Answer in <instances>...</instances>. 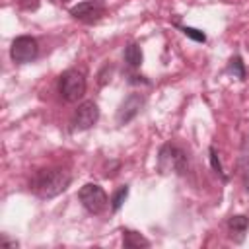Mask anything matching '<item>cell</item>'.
Listing matches in <instances>:
<instances>
[{"mask_svg":"<svg viewBox=\"0 0 249 249\" xmlns=\"http://www.w3.org/2000/svg\"><path fill=\"white\" fill-rule=\"evenodd\" d=\"M124 60H126L128 66H132V68H136V66L142 64V51H140V47H138L136 43H130V45L124 49Z\"/></svg>","mask_w":249,"mask_h":249,"instance_id":"obj_11","label":"cell"},{"mask_svg":"<svg viewBox=\"0 0 249 249\" xmlns=\"http://www.w3.org/2000/svg\"><path fill=\"white\" fill-rule=\"evenodd\" d=\"M70 173L66 169H43L33 179V191L43 198H53L60 195L70 185Z\"/></svg>","mask_w":249,"mask_h":249,"instance_id":"obj_1","label":"cell"},{"mask_svg":"<svg viewBox=\"0 0 249 249\" xmlns=\"http://www.w3.org/2000/svg\"><path fill=\"white\" fill-rule=\"evenodd\" d=\"M126 196H128V187L124 185V187H121V189L113 195V198H111V208H113V210H119V208L123 206V202L126 200Z\"/></svg>","mask_w":249,"mask_h":249,"instance_id":"obj_12","label":"cell"},{"mask_svg":"<svg viewBox=\"0 0 249 249\" xmlns=\"http://www.w3.org/2000/svg\"><path fill=\"white\" fill-rule=\"evenodd\" d=\"M208 154H210V165H212V169H214L222 179H226V173H224V169H222V163H220V158H218L216 148L212 146V148L208 150Z\"/></svg>","mask_w":249,"mask_h":249,"instance_id":"obj_14","label":"cell"},{"mask_svg":"<svg viewBox=\"0 0 249 249\" xmlns=\"http://www.w3.org/2000/svg\"><path fill=\"white\" fill-rule=\"evenodd\" d=\"M183 33H185L187 37H191V39L198 41V43H204V41H206V35H204L202 31L195 29V27H183Z\"/></svg>","mask_w":249,"mask_h":249,"instance_id":"obj_15","label":"cell"},{"mask_svg":"<svg viewBox=\"0 0 249 249\" xmlns=\"http://www.w3.org/2000/svg\"><path fill=\"white\" fill-rule=\"evenodd\" d=\"M70 14L80 21L93 23L105 14V4L101 0H86V2H80L74 8H70Z\"/></svg>","mask_w":249,"mask_h":249,"instance_id":"obj_6","label":"cell"},{"mask_svg":"<svg viewBox=\"0 0 249 249\" xmlns=\"http://www.w3.org/2000/svg\"><path fill=\"white\" fill-rule=\"evenodd\" d=\"M2 247H4V249H16V247H18V241H12V239H8L6 235H2Z\"/></svg>","mask_w":249,"mask_h":249,"instance_id":"obj_17","label":"cell"},{"mask_svg":"<svg viewBox=\"0 0 249 249\" xmlns=\"http://www.w3.org/2000/svg\"><path fill=\"white\" fill-rule=\"evenodd\" d=\"M97 117H99L97 105L93 101H84L74 113V126L78 130H86L97 123Z\"/></svg>","mask_w":249,"mask_h":249,"instance_id":"obj_7","label":"cell"},{"mask_svg":"<svg viewBox=\"0 0 249 249\" xmlns=\"http://www.w3.org/2000/svg\"><path fill=\"white\" fill-rule=\"evenodd\" d=\"M241 179H243V187L249 193V160H243L241 161Z\"/></svg>","mask_w":249,"mask_h":249,"instance_id":"obj_16","label":"cell"},{"mask_svg":"<svg viewBox=\"0 0 249 249\" xmlns=\"http://www.w3.org/2000/svg\"><path fill=\"white\" fill-rule=\"evenodd\" d=\"M78 196H80V202L84 204V208H86L88 212H91V214H101V212L107 208V195H105V191H103L99 185H95V183L84 185V187L80 189Z\"/></svg>","mask_w":249,"mask_h":249,"instance_id":"obj_4","label":"cell"},{"mask_svg":"<svg viewBox=\"0 0 249 249\" xmlns=\"http://www.w3.org/2000/svg\"><path fill=\"white\" fill-rule=\"evenodd\" d=\"M228 228L231 231V237L235 235L237 241H241L243 235H245V231H247V228H249V220L245 216H231L230 222H228Z\"/></svg>","mask_w":249,"mask_h":249,"instance_id":"obj_9","label":"cell"},{"mask_svg":"<svg viewBox=\"0 0 249 249\" xmlns=\"http://www.w3.org/2000/svg\"><path fill=\"white\" fill-rule=\"evenodd\" d=\"M58 91L66 101H78L86 93V78L78 70H66L58 80Z\"/></svg>","mask_w":249,"mask_h":249,"instance_id":"obj_3","label":"cell"},{"mask_svg":"<svg viewBox=\"0 0 249 249\" xmlns=\"http://www.w3.org/2000/svg\"><path fill=\"white\" fill-rule=\"evenodd\" d=\"M230 72H231L235 78H239V80L245 78V68H243V62H241L239 56H233V58L230 60Z\"/></svg>","mask_w":249,"mask_h":249,"instance_id":"obj_13","label":"cell"},{"mask_svg":"<svg viewBox=\"0 0 249 249\" xmlns=\"http://www.w3.org/2000/svg\"><path fill=\"white\" fill-rule=\"evenodd\" d=\"M142 105H144V97H142L140 93H130V95L121 103V107H119V111H117V123H119V124H126L128 121H132V119L140 113Z\"/></svg>","mask_w":249,"mask_h":249,"instance_id":"obj_8","label":"cell"},{"mask_svg":"<svg viewBox=\"0 0 249 249\" xmlns=\"http://www.w3.org/2000/svg\"><path fill=\"white\" fill-rule=\"evenodd\" d=\"M123 245L128 247V249H134V247H148L150 241H148L146 237H142L138 231L124 230V231H123Z\"/></svg>","mask_w":249,"mask_h":249,"instance_id":"obj_10","label":"cell"},{"mask_svg":"<svg viewBox=\"0 0 249 249\" xmlns=\"http://www.w3.org/2000/svg\"><path fill=\"white\" fill-rule=\"evenodd\" d=\"M39 53V45L33 37L29 35H21V37H16L12 47H10V56L14 62H19V64H25V62H31Z\"/></svg>","mask_w":249,"mask_h":249,"instance_id":"obj_5","label":"cell"},{"mask_svg":"<svg viewBox=\"0 0 249 249\" xmlns=\"http://www.w3.org/2000/svg\"><path fill=\"white\" fill-rule=\"evenodd\" d=\"M158 163H160V169L163 173H177V175H181V173L187 171V156L175 144H163L161 146Z\"/></svg>","mask_w":249,"mask_h":249,"instance_id":"obj_2","label":"cell"}]
</instances>
